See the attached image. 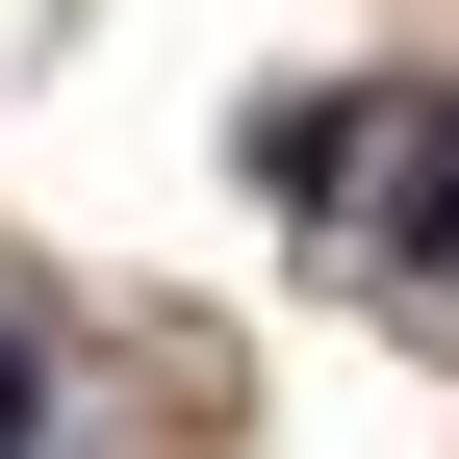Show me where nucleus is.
Returning <instances> with one entry per match:
<instances>
[{
	"mask_svg": "<svg viewBox=\"0 0 459 459\" xmlns=\"http://www.w3.org/2000/svg\"><path fill=\"white\" fill-rule=\"evenodd\" d=\"M409 255L459 281V102H434V128H409Z\"/></svg>",
	"mask_w": 459,
	"mask_h": 459,
	"instance_id": "obj_1",
	"label": "nucleus"
},
{
	"mask_svg": "<svg viewBox=\"0 0 459 459\" xmlns=\"http://www.w3.org/2000/svg\"><path fill=\"white\" fill-rule=\"evenodd\" d=\"M0 459H26V358H0Z\"/></svg>",
	"mask_w": 459,
	"mask_h": 459,
	"instance_id": "obj_2",
	"label": "nucleus"
}]
</instances>
